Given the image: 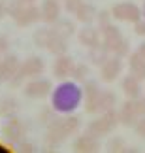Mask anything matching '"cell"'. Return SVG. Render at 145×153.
<instances>
[{"label":"cell","instance_id":"cell-16","mask_svg":"<svg viewBox=\"0 0 145 153\" xmlns=\"http://www.w3.org/2000/svg\"><path fill=\"white\" fill-rule=\"evenodd\" d=\"M40 13H42V21L47 25H53L60 19V4L59 0H43L40 6Z\"/></svg>","mask_w":145,"mask_h":153},{"label":"cell","instance_id":"cell-31","mask_svg":"<svg viewBox=\"0 0 145 153\" xmlns=\"http://www.w3.org/2000/svg\"><path fill=\"white\" fill-rule=\"evenodd\" d=\"M83 0H66V10L70 11V13H75V10L81 6Z\"/></svg>","mask_w":145,"mask_h":153},{"label":"cell","instance_id":"cell-9","mask_svg":"<svg viewBox=\"0 0 145 153\" xmlns=\"http://www.w3.org/2000/svg\"><path fill=\"white\" fill-rule=\"evenodd\" d=\"M85 93V110L87 114H100V97H102V89L96 81H85L83 87Z\"/></svg>","mask_w":145,"mask_h":153},{"label":"cell","instance_id":"cell-8","mask_svg":"<svg viewBox=\"0 0 145 153\" xmlns=\"http://www.w3.org/2000/svg\"><path fill=\"white\" fill-rule=\"evenodd\" d=\"M98 68H100V79L104 83H113L123 72V59L117 55H109Z\"/></svg>","mask_w":145,"mask_h":153},{"label":"cell","instance_id":"cell-14","mask_svg":"<svg viewBox=\"0 0 145 153\" xmlns=\"http://www.w3.org/2000/svg\"><path fill=\"white\" fill-rule=\"evenodd\" d=\"M138 119H140V114L136 111V106H134V100L128 98L126 102L121 104L119 108V123L124 127H136Z\"/></svg>","mask_w":145,"mask_h":153},{"label":"cell","instance_id":"cell-35","mask_svg":"<svg viewBox=\"0 0 145 153\" xmlns=\"http://www.w3.org/2000/svg\"><path fill=\"white\" fill-rule=\"evenodd\" d=\"M8 48H10V44H8V40L6 38H2L0 36V55H4L6 51H8Z\"/></svg>","mask_w":145,"mask_h":153},{"label":"cell","instance_id":"cell-1","mask_svg":"<svg viewBox=\"0 0 145 153\" xmlns=\"http://www.w3.org/2000/svg\"><path fill=\"white\" fill-rule=\"evenodd\" d=\"M85 98L83 89L77 85V81H62L51 91V106L57 114H72L81 106Z\"/></svg>","mask_w":145,"mask_h":153},{"label":"cell","instance_id":"cell-20","mask_svg":"<svg viewBox=\"0 0 145 153\" xmlns=\"http://www.w3.org/2000/svg\"><path fill=\"white\" fill-rule=\"evenodd\" d=\"M96 13L98 11L94 10V6L81 2V6L75 10V19H77L79 23H83V25H91V23L96 19Z\"/></svg>","mask_w":145,"mask_h":153},{"label":"cell","instance_id":"cell-39","mask_svg":"<svg viewBox=\"0 0 145 153\" xmlns=\"http://www.w3.org/2000/svg\"><path fill=\"white\" fill-rule=\"evenodd\" d=\"M0 15H2V4H0Z\"/></svg>","mask_w":145,"mask_h":153},{"label":"cell","instance_id":"cell-18","mask_svg":"<svg viewBox=\"0 0 145 153\" xmlns=\"http://www.w3.org/2000/svg\"><path fill=\"white\" fill-rule=\"evenodd\" d=\"M128 70H130V74L134 76V78H138L140 81L145 79V59L138 51L128 55Z\"/></svg>","mask_w":145,"mask_h":153},{"label":"cell","instance_id":"cell-33","mask_svg":"<svg viewBox=\"0 0 145 153\" xmlns=\"http://www.w3.org/2000/svg\"><path fill=\"white\" fill-rule=\"evenodd\" d=\"M124 148V142L121 138H113L111 142H109V149H113V151H119V149H123Z\"/></svg>","mask_w":145,"mask_h":153},{"label":"cell","instance_id":"cell-27","mask_svg":"<svg viewBox=\"0 0 145 153\" xmlns=\"http://www.w3.org/2000/svg\"><path fill=\"white\" fill-rule=\"evenodd\" d=\"M89 74H91V68L87 64H75L72 76L77 83H85V81H89Z\"/></svg>","mask_w":145,"mask_h":153},{"label":"cell","instance_id":"cell-21","mask_svg":"<svg viewBox=\"0 0 145 153\" xmlns=\"http://www.w3.org/2000/svg\"><path fill=\"white\" fill-rule=\"evenodd\" d=\"M53 36H55V30H53V27L51 28H38L36 32H34V36H32V40H34V44L38 45V48H45L47 49V45L51 44V40H53Z\"/></svg>","mask_w":145,"mask_h":153},{"label":"cell","instance_id":"cell-36","mask_svg":"<svg viewBox=\"0 0 145 153\" xmlns=\"http://www.w3.org/2000/svg\"><path fill=\"white\" fill-rule=\"evenodd\" d=\"M138 53H140V55L145 59V42H141V44H140V48H138Z\"/></svg>","mask_w":145,"mask_h":153},{"label":"cell","instance_id":"cell-25","mask_svg":"<svg viewBox=\"0 0 145 153\" xmlns=\"http://www.w3.org/2000/svg\"><path fill=\"white\" fill-rule=\"evenodd\" d=\"M115 104H117V97H115V93L102 91V97H100V114L109 111V110H115Z\"/></svg>","mask_w":145,"mask_h":153},{"label":"cell","instance_id":"cell-28","mask_svg":"<svg viewBox=\"0 0 145 153\" xmlns=\"http://www.w3.org/2000/svg\"><path fill=\"white\" fill-rule=\"evenodd\" d=\"M55 119H57V111L53 110V106H51V108H45V110L40 111V123H42V125L49 127V125H51V123H53Z\"/></svg>","mask_w":145,"mask_h":153},{"label":"cell","instance_id":"cell-10","mask_svg":"<svg viewBox=\"0 0 145 153\" xmlns=\"http://www.w3.org/2000/svg\"><path fill=\"white\" fill-rule=\"evenodd\" d=\"M2 134H4V138L8 140V142H11V144L21 142V140L26 136V123L17 119V117H11V119L4 125Z\"/></svg>","mask_w":145,"mask_h":153},{"label":"cell","instance_id":"cell-3","mask_svg":"<svg viewBox=\"0 0 145 153\" xmlns=\"http://www.w3.org/2000/svg\"><path fill=\"white\" fill-rule=\"evenodd\" d=\"M102 44L109 49L111 55H117L121 59L130 55V44L123 38L121 30L115 25H107L106 28H102Z\"/></svg>","mask_w":145,"mask_h":153},{"label":"cell","instance_id":"cell-2","mask_svg":"<svg viewBox=\"0 0 145 153\" xmlns=\"http://www.w3.org/2000/svg\"><path fill=\"white\" fill-rule=\"evenodd\" d=\"M79 128H81V117L79 115H68L66 119H55L47 127L43 144L47 146V148H57V146H60L68 136L75 134Z\"/></svg>","mask_w":145,"mask_h":153},{"label":"cell","instance_id":"cell-7","mask_svg":"<svg viewBox=\"0 0 145 153\" xmlns=\"http://www.w3.org/2000/svg\"><path fill=\"white\" fill-rule=\"evenodd\" d=\"M51 91H53L51 81L49 79H42V78H32L28 83L23 85V95L26 98H34V100L45 98L47 95H51Z\"/></svg>","mask_w":145,"mask_h":153},{"label":"cell","instance_id":"cell-6","mask_svg":"<svg viewBox=\"0 0 145 153\" xmlns=\"http://www.w3.org/2000/svg\"><path fill=\"white\" fill-rule=\"evenodd\" d=\"M111 15H113V19H119L123 23H132V25H134L136 21H140L143 17V11H141V8H138V6L132 4V2H119L111 8Z\"/></svg>","mask_w":145,"mask_h":153},{"label":"cell","instance_id":"cell-26","mask_svg":"<svg viewBox=\"0 0 145 153\" xmlns=\"http://www.w3.org/2000/svg\"><path fill=\"white\" fill-rule=\"evenodd\" d=\"M19 108V104H17V100L13 97H6L0 100V115H4V117H10V115H13V111Z\"/></svg>","mask_w":145,"mask_h":153},{"label":"cell","instance_id":"cell-32","mask_svg":"<svg viewBox=\"0 0 145 153\" xmlns=\"http://www.w3.org/2000/svg\"><path fill=\"white\" fill-rule=\"evenodd\" d=\"M136 132L140 134L141 138H145V115L138 119V123H136Z\"/></svg>","mask_w":145,"mask_h":153},{"label":"cell","instance_id":"cell-15","mask_svg":"<svg viewBox=\"0 0 145 153\" xmlns=\"http://www.w3.org/2000/svg\"><path fill=\"white\" fill-rule=\"evenodd\" d=\"M77 40L81 45H85V48H96V45L102 44V30H98V28L91 27V25H85L83 28L79 30L77 34Z\"/></svg>","mask_w":145,"mask_h":153},{"label":"cell","instance_id":"cell-13","mask_svg":"<svg viewBox=\"0 0 145 153\" xmlns=\"http://www.w3.org/2000/svg\"><path fill=\"white\" fill-rule=\"evenodd\" d=\"M43 70H45V62H43V59H40V57H28L26 61H23L21 62V74L25 76V79H32V78H40V76L43 74Z\"/></svg>","mask_w":145,"mask_h":153},{"label":"cell","instance_id":"cell-4","mask_svg":"<svg viewBox=\"0 0 145 153\" xmlns=\"http://www.w3.org/2000/svg\"><path fill=\"white\" fill-rule=\"evenodd\" d=\"M117 125H119V111L109 110V111H104L98 119L91 121L89 127H87V132L100 138V136H104V134L113 132L115 128H117Z\"/></svg>","mask_w":145,"mask_h":153},{"label":"cell","instance_id":"cell-5","mask_svg":"<svg viewBox=\"0 0 145 153\" xmlns=\"http://www.w3.org/2000/svg\"><path fill=\"white\" fill-rule=\"evenodd\" d=\"M11 17L15 19L17 27L25 28L28 25H34V23L42 21V13H40V8H36L34 4H23L17 2L15 6H11Z\"/></svg>","mask_w":145,"mask_h":153},{"label":"cell","instance_id":"cell-29","mask_svg":"<svg viewBox=\"0 0 145 153\" xmlns=\"http://www.w3.org/2000/svg\"><path fill=\"white\" fill-rule=\"evenodd\" d=\"M111 10H109V11H106V10H104V11H98V13H96V21H98V28H100V30H102V28H106L107 25H111Z\"/></svg>","mask_w":145,"mask_h":153},{"label":"cell","instance_id":"cell-30","mask_svg":"<svg viewBox=\"0 0 145 153\" xmlns=\"http://www.w3.org/2000/svg\"><path fill=\"white\" fill-rule=\"evenodd\" d=\"M134 32L138 34V36H145V19H143V17L140 21L134 23Z\"/></svg>","mask_w":145,"mask_h":153},{"label":"cell","instance_id":"cell-23","mask_svg":"<svg viewBox=\"0 0 145 153\" xmlns=\"http://www.w3.org/2000/svg\"><path fill=\"white\" fill-rule=\"evenodd\" d=\"M47 51L53 53L55 57H57V55H62V53H66V51H68V40L62 38V36H59V34L55 32V36H53V40H51V44L47 45Z\"/></svg>","mask_w":145,"mask_h":153},{"label":"cell","instance_id":"cell-38","mask_svg":"<svg viewBox=\"0 0 145 153\" xmlns=\"http://www.w3.org/2000/svg\"><path fill=\"white\" fill-rule=\"evenodd\" d=\"M141 11H143V19H145V2H143V8H141Z\"/></svg>","mask_w":145,"mask_h":153},{"label":"cell","instance_id":"cell-37","mask_svg":"<svg viewBox=\"0 0 145 153\" xmlns=\"http://www.w3.org/2000/svg\"><path fill=\"white\" fill-rule=\"evenodd\" d=\"M19 2H23V4H36L38 0H19Z\"/></svg>","mask_w":145,"mask_h":153},{"label":"cell","instance_id":"cell-34","mask_svg":"<svg viewBox=\"0 0 145 153\" xmlns=\"http://www.w3.org/2000/svg\"><path fill=\"white\" fill-rule=\"evenodd\" d=\"M17 146H19V151H32L34 146L30 142H25V138L21 140V142H17Z\"/></svg>","mask_w":145,"mask_h":153},{"label":"cell","instance_id":"cell-12","mask_svg":"<svg viewBox=\"0 0 145 153\" xmlns=\"http://www.w3.org/2000/svg\"><path fill=\"white\" fill-rule=\"evenodd\" d=\"M21 70V61L17 55H6L0 62V83L10 81L15 74H19Z\"/></svg>","mask_w":145,"mask_h":153},{"label":"cell","instance_id":"cell-17","mask_svg":"<svg viewBox=\"0 0 145 153\" xmlns=\"http://www.w3.org/2000/svg\"><path fill=\"white\" fill-rule=\"evenodd\" d=\"M100 140H98V136H92V134L85 132L81 134V136H77L74 140V148L77 151H98L100 149Z\"/></svg>","mask_w":145,"mask_h":153},{"label":"cell","instance_id":"cell-24","mask_svg":"<svg viewBox=\"0 0 145 153\" xmlns=\"http://www.w3.org/2000/svg\"><path fill=\"white\" fill-rule=\"evenodd\" d=\"M53 30L59 34V36H62V38H70L72 34H74V30H75V27H74V23L72 21H68V19H59L57 23H53Z\"/></svg>","mask_w":145,"mask_h":153},{"label":"cell","instance_id":"cell-11","mask_svg":"<svg viewBox=\"0 0 145 153\" xmlns=\"http://www.w3.org/2000/svg\"><path fill=\"white\" fill-rule=\"evenodd\" d=\"M74 68H75V62L70 55L62 53V55H57L55 62H53V76L59 79H66L74 74Z\"/></svg>","mask_w":145,"mask_h":153},{"label":"cell","instance_id":"cell-22","mask_svg":"<svg viewBox=\"0 0 145 153\" xmlns=\"http://www.w3.org/2000/svg\"><path fill=\"white\" fill-rule=\"evenodd\" d=\"M109 55H111V53H109V49L104 44H100V45H96V48H91L89 49V59H91V62L94 64V66H100V64L106 61Z\"/></svg>","mask_w":145,"mask_h":153},{"label":"cell","instance_id":"cell-19","mask_svg":"<svg viewBox=\"0 0 145 153\" xmlns=\"http://www.w3.org/2000/svg\"><path fill=\"white\" fill-rule=\"evenodd\" d=\"M121 87H123V93L126 95V98H138V97H141V85H140V79L134 78L132 74L124 76L123 81H121Z\"/></svg>","mask_w":145,"mask_h":153}]
</instances>
